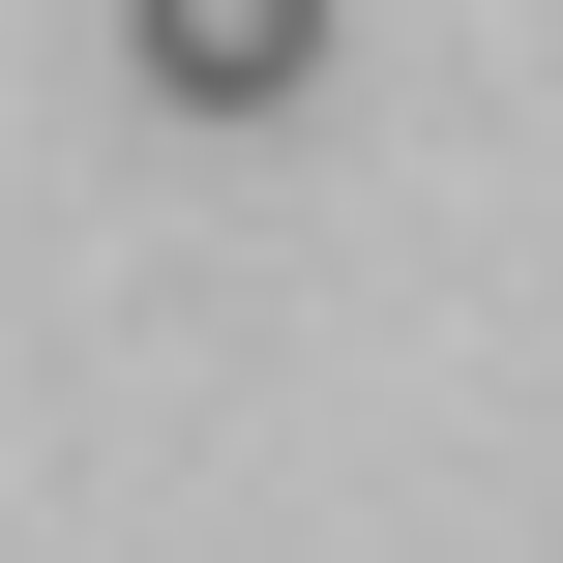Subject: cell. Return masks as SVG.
I'll return each instance as SVG.
<instances>
[{"mask_svg": "<svg viewBox=\"0 0 563 563\" xmlns=\"http://www.w3.org/2000/svg\"><path fill=\"white\" fill-rule=\"evenodd\" d=\"M148 89L178 119H297L327 89V0H148Z\"/></svg>", "mask_w": 563, "mask_h": 563, "instance_id": "cell-1", "label": "cell"}]
</instances>
